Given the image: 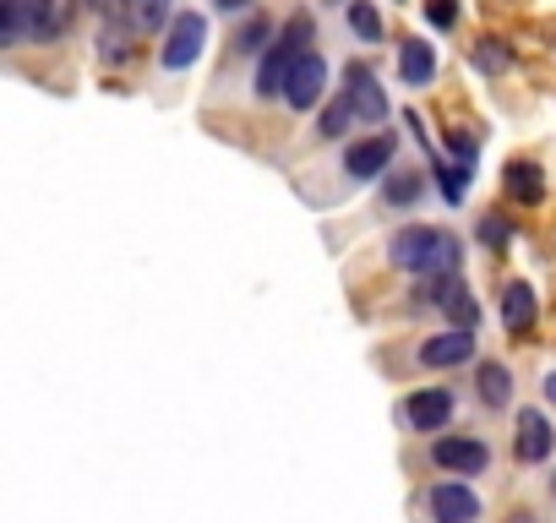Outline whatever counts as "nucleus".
<instances>
[{
	"label": "nucleus",
	"mask_w": 556,
	"mask_h": 523,
	"mask_svg": "<svg viewBox=\"0 0 556 523\" xmlns=\"http://www.w3.org/2000/svg\"><path fill=\"white\" fill-rule=\"evenodd\" d=\"M339 93L350 99V110H355L366 126H382V120H388V93H382V82H377V72H371V66L350 61V66H344V88H339Z\"/></svg>",
	"instance_id": "nucleus-8"
},
{
	"label": "nucleus",
	"mask_w": 556,
	"mask_h": 523,
	"mask_svg": "<svg viewBox=\"0 0 556 523\" xmlns=\"http://www.w3.org/2000/svg\"><path fill=\"white\" fill-rule=\"evenodd\" d=\"M207 50V17L202 12H175V23L164 28V44H159V66L164 72H191Z\"/></svg>",
	"instance_id": "nucleus-4"
},
{
	"label": "nucleus",
	"mask_w": 556,
	"mask_h": 523,
	"mask_svg": "<svg viewBox=\"0 0 556 523\" xmlns=\"http://www.w3.org/2000/svg\"><path fill=\"white\" fill-rule=\"evenodd\" d=\"M317 44V17L312 12H295L285 28H278V39L262 50V61H256V99H285V88H290V72H295V61L306 55Z\"/></svg>",
	"instance_id": "nucleus-2"
},
{
	"label": "nucleus",
	"mask_w": 556,
	"mask_h": 523,
	"mask_svg": "<svg viewBox=\"0 0 556 523\" xmlns=\"http://www.w3.org/2000/svg\"><path fill=\"white\" fill-rule=\"evenodd\" d=\"M551 496H556V474H551Z\"/></svg>",
	"instance_id": "nucleus-32"
},
{
	"label": "nucleus",
	"mask_w": 556,
	"mask_h": 523,
	"mask_svg": "<svg viewBox=\"0 0 556 523\" xmlns=\"http://www.w3.org/2000/svg\"><path fill=\"white\" fill-rule=\"evenodd\" d=\"M399 77H404V88H426L437 77V50L420 44V39H404L399 44Z\"/></svg>",
	"instance_id": "nucleus-14"
},
{
	"label": "nucleus",
	"mask_w": 556,
	"mask_h": 523,
	"mask_svg": "<svg viewBox=\"0 0 556 523\" xmlns=\"http://www.w3.org/2000/svg\"><path fill=\"white\" fill-rule=\"evenodd\" d=\"M475 398H480L485 409H507V404H513V371L496 366V360H480V366H475Z\"/></svg>",
	"instance_id": "nucleus-13"
},
{
	"label": "nucleus",
	"mask_w": 556,
	"mask_h": 523,
	"mask_svg": "<svg viewBox=\"0 0 556 523\" xmlns=\"http://www.w3.org/2000/svg\"><path fill=\"white\" fill-rule=\"evenodd\" d=\"M415 196H420V175H409V169H388L382 202H388V207H409Z\"/></svg>",
	"instance_id": "nucleus-22"
},
{
	"label": "nucleus",
	"mask_w": 556,
	"mask_h": 523,
	"mask_svg": "<svg viewBox=\"0 0 556 523\" xmlns=\"http://www.w3.org/2000/svg\"><path fill=\"white\" fill-rule=\"evenodd\" d=\"M513 452H518V463H545L556 452V431L540 409H523L513 420Z\"/></svg>",
	"instance_id": "nucleus-11"
},
{
	"label": "nucleus",
	"mask_w": 556,
	"mask_h": 523,
	"mask_svg": "<svg viewBox=\"0 0 556 523\" xmlns=\"http://www.w3.org/2000/svg\"><path fill=\"white\" fill-rule=\"evenodd\" d=\"M437 186H442V196L458 207L464 191H469V164H437Z\"/></svg>",
	"instance_id": "nucleus-24"
},
{
	"label": "nucleus",
	"mask_w": 556,
	"mask_h": 523,
	"mask_svg": "<svg viewBox=\"0 0 556 523\" xmlns=\"http://www.w3.org/2000/svg\"><path fill=\"white\" fill-rule=\"evenodd\" d=\"M393 153H399V137H393V131L361 137V142H350V148H344V175H350L355 186L382 180V175L393 169Z\"/></svg>",
	"instance_id": "nucleus-5"
},
{
	"label": "nucleus",
	"mask_w": 556,
	"mask_h": 523,
	"mask_svg": "<svg viewBox=\"0 0 556 523\" xmlns=\"http://www.w3.org/2000/svg\"><path fill=\"white\" fill-rule=\"evenodd\" d=\"M447 317H453V328H475V322H480V306H475V295L464 290V295L447 306Z\"/></svg>",
	"instance_id": "nucleus-26"
},
{
	"label": "nucleus",
	"mask_w": 556,
	"mask_h": 523,
	"mask_svg": "<svg viewBox=\"0 0 556 523\" xmlns=\"http://www.w3.org/2000/svg\"><path fill=\"white\" fill-rule=\"evenodd\" d=\"M350 126H361V115H355V110H350V99L339 93V99L323 110V120H317V137H323V142H344V137H350Z\"/></svg>",
	"instance_id": "nucleus-19"
},
{
	"label": "nucleus",
	"mask_w": 556,
	"mask_h": 523,
	"mask_svg": "<svg viewBox=\"0 0 556 523\" xmlns=\"http://www.w3.org/2000/svg\"><path fill=\"white\" fill-rule=\"evenodd\" d=\"M469 61H475V72H491V77H496V72H507V66H513V50H507L502 39H480Z\"/></svg>",
	"instance_id": "nucleus-23"
},
{
	"label": "nucleus",
	"mask_w": 556,
	"mask_h": 523,
	"mask_svg": "<svg viewBox=\"0 0 556 523\" xmlns=\"http://www.w3.org/2000/svg\"><path fill=\"white\" fill-rule=\"evenodd\" d=\"M115 7L126 12V23L137 34H164L169 28V0H115Z\"/></svg>",
	"instance_id": "nucleus-18"
},
{
	"label": "nucleus",
	"mask_w": 556,
	"mask_h": 523,
	"mask_svg": "<svg viewBox=\"0 0 556 523\" xmlns=\"http://www.w3.org/2000/svg\"><path fill=\"white\" fill-rule=\"evenodd\" d=\"M447 148H453L458 164H475V153H480V142H475L469 131H447Z\"/></svg>",
	"instance_id": "nucleus-27"
},
{
	"label": "nucleus",
	"mask_w": 556,
	"mask_h": 523,
	"mask_svg": "<svg viewBox=\"0 0 556 523\" xmlns=\"http://www.w3.org/2000/svg\"><path fill=\"white\" fill-rule=\"evenodd\" d=\"M344 17H350L355 39H366V44H382V17H377V7H371V0H350V7H344Z\"/></svg>",
	"instance_id": "nucleus-21"
},
{
	"label": "nucleus",
	"mask_w": 556,
	"mask_h": 523,
	"mask_svg": "<svg viewBox=\"0 0 556 523\" xmlns=\"http://www.w3.org/2000/svg\"><path fill=\"white\" fill-rule=\"evenodd\" d=\"M388 262H393L399 273L426 279V273H458V268H464V251H458V240H453L447 229L409 224V229H399V234L388 240Z\"/></svg>",
	"instance_id": "nucleus-1"
},
{
	"label": "nucleus",
	"mask_w": 556,
	"mask_h": 523,
	"mask_svg": "<svg viewBox=\"0 0 556 523\" xmlns=\"http://www.w3.org/2000/svg\"><path fill=\"white\" fill-rule=\"evenodd\" d=\"M502 186H507V196H513V202H529V207L545 196V175H540V164H534V158H513V164H507V175H502Z\"/></svg>",
	"instance_id": "nucleus-15"
},
{
	"label": "nucleus",
	"mask_w": 556,
	"mask_h": 523,
	"mask_svg": "<svg viewBox=\"0 0 556 523\" xmlns=\"http://www.w3.org/2000/svg\"><path fill=\"white\" fill-rule=\"evenodd\" d=\"M273 39H278V34H273V23L256 12V17H245V23H240V34L229 39V50H235V55H256V50H267Z\"/></svg>",
	"instance_id": "nucleus-20"
},
{
	"label": "nucleus",
	"mask_w": 556,
	"mask_h": 523,
	"mask_svg": "<svg viewBox=\"0 0 556 523\" xmlns=\"http://www.w3.org/2000/svg\"><path fill=\"white\" fill-rule=\"evenodd\" d=\"M507 234H513V229H507L502 218H480V240H485L491 251H502V245H507Z\"/></svg>",
	"instance_id": "nucleus-28"
},
{
	"label": "nucleus",
	"mask_w": 556,
	"mask_h": 523,
	"mask_svg": "<svg viewBox=\"0 0 556 523\" xmlns=\"http://www.w3.org/2000/svg\"><path fill=\"white\" fill-rule=\"evenodd\" d=\"M323 99H328V61H323L317 50H306V55L295 61V72H290L285 104H290L295 115H312V110H323Z\"/></svg>",
	"instance_id": "nucleus-7"
},
{
	"label": "nucleus",
	"mask_w": 556,
	"mask_h": 523,
	"mask_svg": "<svg viewBox=\"0 0 556 523\" xmlns=\"http://www.w3.org/2000/svg\"><path fill=\"white\" fill-rule=\"evenodd\" d=\"M545 398H551V404H556V371H551V377H545Z\"/></svg>",
	"instance_id": "nucleus-31"
},
{
	"label": "nucleus",
	"mask_w": 556,
	"mask_h": 523,
	"mask_svg": "<svg viewBox=\"0 0 556 523\" xmlns=\"http://www.w3.org/2000/svg\"><path fill=\"white\" fill-rule=\"evenodd\" d=\"M77 7H83V12H104V7H110V0H77Z\"/></svg>",
	"instance_id": "nucleus-30"
},
{
	"label": "nucleus",
	"mask_w": 556,
	"mask_h": 523,
	"mask_svg": "<svg viewBox=\"0 0 556 523\" xmlns=\"http://www.w3.org/2000/svg\"><path fill=\"white\" fill-rule=\"evenodd\" d=\"M61 34V0H0V44L28 50Z\"/></svg>",
	"instance_id": "nucleus-3"
},
{
	"label": "nucleus",
	"mask_w": 556,
	"mask_h": 523,
	"mask_svg": "<svg viewBox=\"0 0 556 523\" xmlns=\"http://www.w3.org/2000/svg\"><path fill=\"white\" fill-rule=\"evenodd\" d=\"M523 523H534V518H523Z\"/></svg>",
	"instance_id": "nucleus-33"
},
{
	"label": "nucleus",
	"mask_w": 556,
	"mask_h": 523,
	"mask_svg": "<svg viewBox=\"0 0 556 523\" xmlns=\"http://www.w3.org/2000/svg\"><path fill=\"white\" fill-rule=\"evenodd\" d=\"M502 322H507V333H529L534 328V290L523 279H513L502 290Z\"/></svg>",
	"instance_id": "nucleus-16"
},
{
	"label": "nucleus",
	"mask_w": 556,
	"mask_h": 523,
	"mask_svg": "<svg viewBox=\"0 0 556 523\" xmlns=\"http://www.w3.org/2000/svg\"><path fill=\"white\" fill-rule=\"evenodd\" d=\"M464 295V284H458V273H426L420 284H415V311H426V306H437V311H447L453 301Z\"/></svg>",
	"instance_id": "nucleus-17"
},
{
	"label": "nucleus",
	"mask_w": 556,
	"mask_h": 523,
	"mask_svg": "<svg viewBox=\"0 0 556 523\" xmlns=\"http://www.w3.org/2000/svg\"><path fill=\"white\" fill-rule=\"evenodd\" d=\"M453 414H458L453 387H415V393L404 398V420H409L420 436H442V431L453 425Z\"/></svg>",
	"instance_id": "nucleus-6"
},
{
	"label": "nucleus",
	"mask_w": 556,
	"mask_h": 523,
	"mask_svg": "<svg viewBox=\"0 0 556 523\" xmlns=\"http://www.w3.org/2000/svg\"><path fill=\"white\" fill-rule=\"evenodd\" d=\"M469 355H475V328H447V333H431V339L415 349V360H420V366H431V371L469 366Z\"/></svg>",
	"instance_id": "nucleus-10"
},
{
	"label": "nucleus",
	"mask_w": 556,
	"mask_h": 523,
	"mask_svg": "<svg viewBox=\"0 0 556 523\" xmlns=\"http://www.w3.org/2000/svg\"><path fill=\"white\" fill-rule=\"evenodd\" d=\"M426 507H431L437 523H475L480 518V496L464 480H437L431 496H426Z\"/></svg>",
	"instance_id": "nucleus-12"
},
{
	"label": "nucleus",
	"mask_w": 556,
	"mask_h": 523,
	"mask_svg": "<svg viewBox=\"0 0 556 523\" xmlns=\"http://www.w3.org/2000/svg\"><path fill=\"white\" fill-rule=\"evenodd\" d=\"M431 463L447 474H485L491 469V447L480 436H437L431 442Z\"/></svg>",
	"instance_id": "nucleus-9"
},
{
	"label": "nucleus",
	"mask_w": 556,
	"mask_h": 523,
	"mask_svg": "<svg viewBox=\"0 0 556 523\" xmlns=\"http://www.w3.org/2000/svg\"><path fill=\"white\" fill-rule=\"evenodd\" d=\"M207 7H213V12H224V17H235V12H251L256 0H207Z\"/></svg>",
	"instance_id": "nucleus-29"
},
{
	"label": "nucleus",
	"mask_w": 556,
	"mask_h": 523,
	"mask_svg": "<svg viewBox=\"0 0 556 523\" xmlns=\"http://www.w3.org/2000/svg\"><path fill=\"white\" fill-rule=\"evenodd\" d=\"M426 23L431 28H453L458 23V0H426Z\"/></svg>",
	"instance_id": "nucleus-25"
}]
</instances>
